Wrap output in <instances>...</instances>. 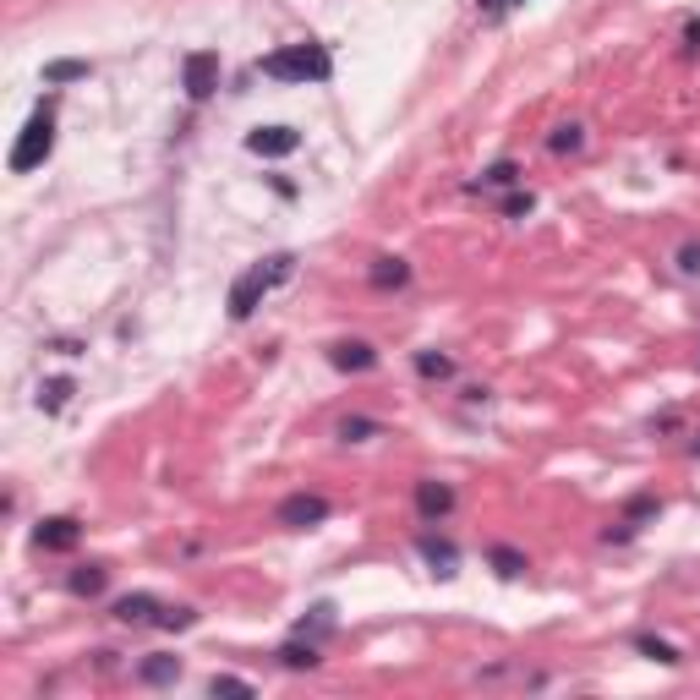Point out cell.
<instances>
[{"instance_id":"obj_1","label":"cell","mask_w":700,"mask_h":700,"mask_svg":"<svg viewBox=\"0 0 700 700\" xmlns=\"http://www.w3.org/2000/svg\"><path fill=\"white\" fill-rule=\"evenodd\" d=\"M263 77H274V83H329L334 77V55L323 50V44H285V50L263 55L258 61Z\"/></svg>"},{"instance_id":"obj_2","label":"cell","mask_w":700,"mask_h":700,"mask_svg":"<svg viewBox=\"0 0 700 700\" xmlns=\"http://www.w3.org/2000/svg\"><path fill=\"white\" fill-rule=\"evenodd\" d=\"M290 268H296V258L290 252H274L268 263H252L247 274H236V285H230V323H247L252 312L263 307V296L279 285V279H290Z\"/></svg>"},{"instance_id":"obj_3","label":"cell","mask_w":700,"mask_h":700,"mask_svg":"<svg viewBox=\"0 0 700 700\" xmlns=\"http://www.w3.org/2000/svg\"><path fill=\"white\" fill-rule=\"evenodd\" d=\"M50 154H55V110H50V104H39V110L28 115V126L17 132V143H11L6 165L17 175H28V170H39Z\"/></svg>"},{"instance_id":"obj_4","label":"cell","mask_w":700,"mask_h":700,"mask_svg":"<svg viewBox=\"0 0 700 700\" xmlns=\"http://www.w3.org/2000/svg\"><path fill=\"white\" fill-rule=\"evenodd\" d=\"M181 88H186V99H192V104L214 99V88H219V50L181 55Z\"/></svg>"},{"instance_id":"obj_5","label":"cell","mask_w":700,"mask_h":700,"mask_svg":"<svg viewBox=\"0 0 700 700\" xmlns=\"http://www.w3.org/2000/svg\"><path fill=\"white\" fill-rule=\"evenodd\" d=\"M334 515V504L323 493H290L285 504L274 509V520L285 525V531H312V525H323Z\"/></svg>"},{"instance_id":"obj_6","label":"cell","mask_w":700,"mask_h":700,"mask_svg":"<svg viewBox=\"0 0 700 700\" xmlns=\"http://www.w3.org/2000/svg\"><path fill=\"white\" fill-rule=\"evenodd\" d=\"M77 542H83V520L77 515H50L33 525V547L39 553H72Z\"/></svg>"},{"instance_id":"obj_7","label":"cell","mask_w":700,"mask_h":700,"mask_svg":"<svg viewBox=\"0 0 700 700\" xmlns=\"http://www.w3.org/2000/svg\"><path fill=\"white\" fill-rule=\"evenodd\" d=\"M296 148H301L296 126H258V132H247V154L258 159H290Z\"/></svg>"},{"instance_id":"obj_8","label":"cell","mask_w":700,"mask_h":700,"mask_svg":"<svg viewBox=\"0 0 700 700\" xmlns=\"http://www.w3.org/2000/svg\"><path fill=\"white\" fill-rule=\"evenodd\" d=\"M449 509H454V487L438 482V476H422L416 482V515L427 525H438V520H449Z\"/></svg>"},{"instance_id":"obj_9","label":"cell","mask_w":700,"mask_h":700,"mask_svg":"<svg viewBox=\"0 0 700 700\" xmlns=\"http://www.w3.org/2000/svg\"><path fill=\"white\" fill-rule=\"evenodd\" d=\"M159 597H148V591H132V597H115L110 602V618L115 624H132V629H143V624H159Z\"/></svg>"},{"instance_id":"obj_10","label":"cell","mask_w":700,"mask_h":700,"mask_svg":"<svg viewBox=\"0 0 700 700\" xmlns=\"http://www.w3.org/2000/svg\"><path fill=\"white\" fill-rule=\"evenodd\" d=\"M329 361L340 372H372V367H378V350H372L367 340H334L329 345Z\"/></svg>"},{"instance_id":"obj_11","label":"cell","mask_w":700,"mask_h":700,"mask_svg":"<svg viewBox=\"0 0 700 700\" xmlns=\"http://www.w3.org/2000/svg\"><path fill=\"white\" fill-rule=\"evenodd\" d=\"M175 679H181V657H170V651H154V657L137 662V684H148V690H165Z\"/></svg>"},{"instance_id":"obj_12","label":"cell","mask_w":700,"mask_h":700,"mask_svg":"<svg viewBox=\"0 0 700 700\" xmlns=\"http://www.w3.org/2000/svg\"><path fill=\"white\" fill-rule=\"evenodd\" d=\"M416 547H422V558L433 564V575H443V580L454 575V564H460V547H454V542H443V536H422Z\"/></svg>"},{"instance_id":"obj_13","label":"cell","mask_w":700,"mask_h":700,"mask_svg":"<svg viewBox=\"0 0 700 700\" xmlns=\"http://www.w3.org/2000/svg\"><path fill=\"white\" fill-rule=\"evenodd\" d=\"M104 586H110V569H104V564H77L72 580H66V591H72V597H99Z\"/></svg>"},{"instance_id":"obj_14","label":"cell","mask_w":700,"mask_h":700,"mask_svg":"<svg viewBox=\"0 0 700 700\" xmlns=\"http://www.w3.org/2000/svg\"><path fill=\"white\" fill-rule=\"evenodd\" d=\"M367 279H372V290H400V285H411V263L405 258H378Z\"/></svg>"},{"instance_id":"obj_15","label":"cell","mask_w":700,"mask_h":700,"mask_svg":"<svg viewBox=\"0 0 700 700\" xmlns=\"http://www.w3.org/2000/svg\"><path fill=\"white\" fill-rule=\"evenodd\" d=\"M279 662H285V668H296V673H301V668L312 673V668L323 662V657H318V640H307V635L285 640V646H279Z\"/></svg>"},{"instance_id":"obj_16","label":"cell","mask_w":700,"mask_h":700,"mask_svg":"<svg viewBox=\"0 0 700 700\" xmlns=\"http://www.w3.org/2000/svg\"><path fill=\"white\" fill-rule=\"evenodd\" d=\"M629 646L640 651V657H651V662H662V668H679V646H668V640H657V635H629Z\"/></svg>"},{"instance_id":"obj_17","label":"cell","mask_w":700,"mask_h":700,"mask_svg":"<svg viewBox=\"0 0 700 700\" xmlns=\"http://www.w3.org/2000/svg\"><path fill=\"white\" fill-rule=\"evenodd\" d=\"M88 72H93L88 61H50V66H44V83H50V88H61V83H83Z\"/></svg>"},{"instance_id":"obj_18","label":"cell","mask_w":700,"mask_h":700,"mask_svg":"<svg viewBox=\"0 0 700 700\" xmlns=\"http://www.w3.org/2000/svg\"><path fill=\"white\" fill-rule=\"evenodd\" d=\"M416 372H422L427 383H443V378H454V361L438 356V350H416Z\"/></svg>"},{"instance_id":"obj_19","label":"cell","mask_w":700,"mask_h":700,"mask_svg":"<svg viewBox=\"0 0 700 700\" xmlns=\"http://www.w3.org/2000/svg\"><path fill=\"white\" fill-rule=\"evenodd\" d=\"M487 564H493L504 580H520L525 575V553H515V547H493V553H487Z\"/></svg>"},{"instance_id":"obj_20","label":"cell","mask_w":700,"mask_h":700,"mask_svg":"<svg viewBox=\"0 0 700 700\" xmlns=\"http://www.w3.org/2000/svg\"><path fill=\"white\" fill-rule=\"evenodd\" d=\"M66 400H72V378H50L39 389V411H61Z\"/></svg>"},{"instance_id":"obj_21","label":"cell","mask_w":700,"mask_h":700,"mask_svg":"<svg viewBox=\"0 0 700 700\" xmlns=\"http://www.w3.org/2000/svg\"><path fill=\"white\" fill-rule=\"evenodd\" d=\"M580 143H586V132H580V126H558V132L547 137V148H553L558 159H564V154H580Z\"/></svg>"},{"instance_id":"obj_22","label":"cell","mask_w":700,"mask_h":700,"mask_svg":"<svg viewBox=\"0 0 700 700\" xmlns=\"http://www.w3.org/2000/svg\"><path fill=\"white\" fill-rule=\"evenodd\" d=\"M208 695H258V690H252V679H236V673H214V679H208Z\"/></svg>"},{"instance_id":"obj_23","label":"cell","mask_w":700,"mask_h":700,"mask_svg":"<svg viewBox=\"0 0 700 700\" xmlns=\"http://www.w3.org/2000/svg\"><path fill=\"white\" fill-rule=\"evenodd\" d=\"M520 181V165L515 159H498L493 170H482V186H515Z\"/></svg>"},{"instance_id":"obj_24","label":"cell","mask_w":700,"mask_h":700,"mask_svg":"<svg viewBox=\"0 0 700 700\" xmlns=\"http://www.w3.org/2000/svg\"><path fill=\"white\" fill-rule=\"evenodd\" d=\"M197 624V608H165L159 613V629H192Z\"/></svg>"},{"instance_id":"obj_25","label":"cell","mask_w":700,"mask_h":700,"mask_svg":"<svg viewBox=\"0 0 700 700\" xmlns=\"http://www.w3.org/2000/svg\"><path fill=\"white\" fill-rule=\"evenodd\" d=\"M367 433H378V422H367V416H350V422H340V438L345 443H361Z\"/></svg>"},{"instance_id":"obj_26","label":"cell","mask_w":700,"mask_h":700,"mask_svg":"<svg viewBox=\"0 0 700 700\" xmlns=\"http://www.w3.org/2000/svg\"><path fill=\"white\" fill-rule=\"evenodd\" d=\"M531 208H536V197H531V192H515V197H504V214H509V219L531 214Z\"/></svg>"},{"instance_id":"obj_27","label":"cell","mask_w":700,"mask_h":700,"mask_svg":"<svg viewBox=\"0 0 700 700\" xmlns=\"http://www.w3.org/2000/svg\"><path fill=\"white\" fill-rule=\"evenodd\" d=\"M679 268H684V274H700V247H684L679 252Z\"/></svg>"},{"instance_id":"obj_28","label":"cell","mask_w":700,"mask_h":700,"mask_svg":"<svg viewBox=\"0 0 700 700\" xmlns=\"http://www.w3.org/2000/svg\"><path fill=\"white\" fill-rule=\"evenodd\" d=\"M684 44H690V50H700V17L690 22V28H684Z\"/></svg>"},{"instance_id":"obj_29","label":"cell","mask_w":700,"mask_h":700,"mask_svg":"<svg viewBox=\"0 0 700 700\" xmlns=\"http://www.w3.org/2000/svg\"><path fill=\"white\" fill-rule=\"evenodd\" d=\"M476 6H482V11H487V17H498V11H504V6H509V0H476Z\"/></svg>"},{"instance_id":"obj_30","label":"cell","mask_w":700,"mask_h":700,"mask_svg":"<svg viewBox=\"0 0 700 700\" xmlns=\"http://www.w3.org/2000/svg\"><path fill=\"white\" fill-rule=\"evenodd\" d=\"M509 6H525V0H509Z\"/></svg>"},{"instance_id":"obj_31","label":"cell","mask_w":700,"mask_h":700,"mask_svg":"<svg viewBox=\"0 0 700 700\" xmlns=\"http://www.w3.org/2000/svg\"><path fill=\"white\" fill-rule=\"evenodd\" d=\"M695 454H700V443H695Z\"/></svg>"}]
</instances>
